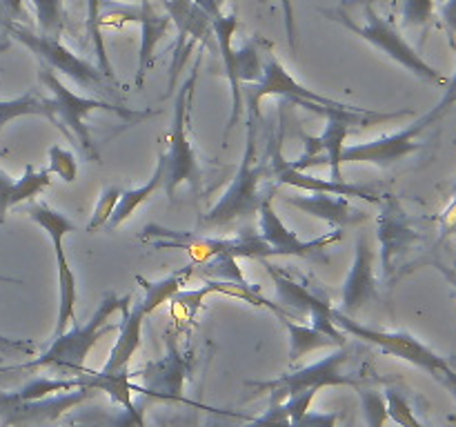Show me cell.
<instances>
[{"mask_svg":"<svg viewBox=\"0 0 456 427\" xmlns=\"http://www.w3.org/2000/svg\"><path fill=\"white\" fill-rule=\"evenodd\" d=\"M132 294L125 296H116V294H107L92 314V318L85 325L78 323V318L71 323L69 332H62L61 336H53L52 345L38 356V359L29 360V363L12 365V367H0V372H20V369H38V367H53L61 372H71L74 376L87 372L85 360H87L92 347L101 341L105 334L114 332L120 325H111L110 318L114 314L123 316L132 305Z\"/></svg>","mask_w":456,"mask_h":427,"instance_id":"1","label":"cell"},{"mask_svg":"<svg viewBox=\"0 0 456 427\" xmlns=\"http://www.w3.org/2000/svg\"><path fill=\"white\" fill-rule=\"evenodd\" d=\"M256 120L248 116V138H245V151L240 158L236 176L230 189L221 196L216 205L200 218V230H225L236 221H245L258 214L263 200L274 196L276 187L265 189V181L270 176V165L258 163L256 149Z\"/></svg>","mask_w":456,"mask_h":427,"instance_id":"2","label":"cell"},{"mask_svg":"<svg viewBox=\"0 0 456 427\" xmlns=\"http://www.w3.org/2000/svg\"><path fill=\"white\" fill-rule=\"evenodd\" d=\"M38 80L49 93L47 105H49V114H52V118L49 120H52L62 133H67V138H71L74 145L80 149V154H83L87 160H92V163H98V160H101V154H98L96 145H94L92 136H89L87 125H85V118H87L92 111H98V109L110 111V114L120 116V118L125 120H142L159 114V109L132 111L118 105H110V102L105 101H98V98L78 96V93L71 92L69 87H65L62 80L56 76V71H53L52 67L45 65V62H40Z\"/></svg>","mask_w":456,"mask_h":427,"instance_id":"3","label":"cell"},{"mask_svg":"<svg viewBox=\"0 0 456 427\" xmlns=\"http://www.w3.org/2000/svg\"><path fill=\"white\" fill-rule=\"evenodd\" d=\"M199 67L200 53L196 56L191 74L187 76V80L181 85L176 98H174V116L172 127H169L167 133V145L159 154V163L163 165V189L169 200H174V194H176V189L183 182H187L194 194L200 191L199 154H196L194 145H191L190 136H187V123H190V107L191 96H194L196 78H199Z\"/></svg>","mask_w":456,"mask_h":427,"instance_id":"4","label":"cell"},{"mask_svg":"<svg viewBox=\"0 0 456 427\" xmlns=\"http://www.w3.org/2000/svg\"><path fill=\"white\" fill-rule=\"evenodd\" d=\"M141 240H151L154 249H185L191 265H205L221 254H230L236 258H256V261H267L274 256L263 236L252 230L239 231L236 238H212L196 231H174L160 225H147L141 231Z\"/></svg>","mask_w":456,"mask_h":427,"instance_id":"5","label":"cell"},{"mask_svg":"<svg viewBox=\"0 0 456 427\" xmlns=\"http://www.w3.org/2000/svg\"><path fill=\"white\" fill-rule=\"evenodd\" d=\"M363 7H365L363 25L352 20V18L343 12V7L321 9V13L328 16L330 20L338 22L341 27H346L347 31L356 34L359 38H363L365 43H370L372 47H377L379 52L386 53L387 58H392V60L396 62V65L408 69L410 74H414L417 78L426 80V83H432V85H448V78H445L439 69H435L430 62L423 60L421 53H419L417 49H414L412 44H410L408 40L395 29L392 22L383 20V18L374 12L372 4H363Z\"/></svg>","mask_w":456,"mask_h":427,"instance_id":"6","label":"cell"},{"mask_svg":"<svg viewBox=\"0 0 456 427\" xmlns=\"http://www.w3.org/2000/svg\"><path fill=\"white\" fill-rule=\"evenodd\" d=\"M352 359V350L346 345L337 347L330 356L316 360V363L298 367L294 372L283 374L274 381L265 383H248L254 394H265L270 400H285L298 391H321L323 387L350 385L359 387L363 383L365 374L346 372V363Z\"/></svg>","mask_w":456,"mask_h":427,"instance_id":"7","label":"cell"},{"mask_svg":"<svg viewBox=\"0 0 456 427\" xmlns=\"http://www.w3.org/2000/svg\"><path fill=\"white\" fill-rule=\"evenodd\" d=\"M236 27H239L236 13H221V16L212 18L214 40H216L218 52H221L223 56L225 76L227 80H230L232 87V116L230 120H227L225 138L230 136L232 127H234V125L239 123L240 116H243V85L258 83L263 76V58L256 43L248 40V43L240 44L239 49L232 47V38H234Z\"/></svg>","mask_w":456,"mask_h":427,"instance_id":"8","label":"cell"},{"mask_svg":"<svg viewBox=\"0 0 456 427\" xmlns=\"http://www.w3.org/2000/svg\"><path fill=\"white\" fill-rule=\"evenodd\" d=\"M332 318H334V323H337V327L343 329L347 336L370 342V345L379 347L383 354L396 356V359L405 360V363L414 365V367L426 369L430 376L436 378L441 372H445V369L450 367V363L444 359V356L436 354L432 347H428L426 342H421L419 338H414L412 334L368 327V325H361L359 320H354L352 316L341 314L337 307H334Z\"/></svg>","mask_w":456,"mask_h":427,"instance_id":"9","label":"cell"},{"mask_svg":"<svg viewBox=\"0 0 456 427\" xmlns=\"http://www.w3.org/2000/svg\"><path fill=\"white\" fill-rule=\"evenodd\" d=\"M4 29L12 34V38H16L18 43L25 44L31 53H36V56L40 58V62L52 67L53 71L65 74L67 78H71L83 89H89V92H105L107 89L105 74H102L98 67H94L92 62L76 56L71 49H67L65 44L61 43V38L36 34V31L27 29V27L18 25V22L13 20L4 22Z\"/></svg>","mask_w":456,"mask_h":427,"instance_id":"10","label":"cell"},{"mask_svg":"<svg viewBox=\"0 0 456 427\" xmlns=\"http://www.w3.org/2000/svg\"><path fill=\"white\" fill-rule=\"evenodd\" d=\"M448 107H450L448 101H441L435 109L423 114L421 118L414 120V123L408 125V127L399 129V132L386 133V136L377 138V141L343 147L341 165L368 163V165H377V167H390V165L399 163V160H403L405 156H410L412 151L421 149L423 145L419 142L421 133L426 132L430 125H435L436 120L448 111Z\"/></svg>","mask_w":456,"mask_h":427,"instance_id":"11","label":"cell"},{"mask_svg":"<svg viewBox=\"0 0 456 427\" xmlns=\"http://www.w3.org/2000/svg\"><path fill=\"white\" fill-rule=\"evenodd\" d=\"M267 271L274 278L276 294H279L281 305L288 307L289 316H307L312 320V327L321 329L328 336H332L338 345H347V334L343 329L337 327L332 314L334 307L330 302V296L325 292H319V289L310 287V285L301 283V280L294 278L292 274H288L281 267L272 265V262L265 261Z\"/></svg>","mask_w":456,"mask_h":427,"instance_id":"12","label":"cell"},{"mask_svg":"<svg viewBox=\"0 0 456 427\" xmlns=\"http://www.w3.org/2000/svg\"><path fill=\"white\" fill-rule=\"evenodd\" d=\"M267 96H281L288 98V101L298 102V101H307V102H316V105H325V107H341L346 102H338L334 98L323 96V93H316L312 89L303 87L297 78H292L288 69L283 67V62L279 58H274L272 53H267V58L263 60V76L258 83L245 85L243 87V101L248 105V116L252 118H261V101Z\"/></svg>","mask_w":456,"mask_h":427,"instance_id":"13","label":"cell"},{"mask_svg":"<svg viewBox=\"0 0 456 427\" xmlns=\"http://www.w3.org/2000/svg\"><path fill=\"white\" fill-rule=\"evenodd\" d=\"M272 198L274 196H267L261 203V207H258V225H261L263 240L270 245L274 256H298L310 258V261L316 262H328L330 258L325 256V249L332 243H338L343 238V231L334 230L314 240H303L301 236H297L283 225L279 214L272 207Z\"/></svg>","mask_w":456,"mask_h":427,"instance_id":"14","label":"cell"},{"mask_svg":"<svg viewBox=\"0 0 456 427\" xmlns=\"http://www.w3.org/2000/svg\"><path fill=\"white\" fill-rule=\"evenodd\" d=\"M92 387H76V390L61 391V394L47 396L43 400H18L9 396V391H0V423L3 427L12 425H45L62 414L69 412L71 407L80 405L83 400L94 396Z\"/></svg>","mask_w":456,"mask_h":427,"instance_id":"15","label":"cell"},{"mask_svg":"<svg viewBox=\"0 0 456 427\" xmlns=\"http://www.w3.org/2000/svg\"><path fill=\"white\" fill-rule=\"evenodd\" d=\"M167 16L172 18V25L178 29L176 47H174V62L169 69V89H174L178 74L183 67L190 62L191 49L196 44H209L214 38L212 18L194 3V0H163Z\"/></svg>","mask_w":456,"mask_h":427,"instance_id":"16","label":"cell"},{"mask_svg":"<svg viewBox=\"0 0 456 427\" xmlns=\"http://www.w3.org/2000/svg\"><path fill=\"white\" fill-rule=\"evenodd\" d=\"M105 18H123L141 25V49H138V69H136V85L141 87L145 80L147 69L154 62L156 47L160 40L172 29V18L167 13H156L150 0H142L141 4H101V20Z\"/></svg>","mask_w":456,"mask_h":427,"instance_id":"17","label":"cell"},{"mask_svg":"<svg viewBox=\"0 0 456 427\" xmlns=\"http://www.w3.org/2000/svg\"><path fill=\"white\" fill-rule=\"evenodd\" d=\"M270 176L279 187L288 185L303 191H319V194H334L346 196V198H363L370 200V203H381V198L372 189H368V187L352 185V182L346 181H332V178H319L307 172H301V169H294L292 163L283 158L279 147L272 149Z\"/></svg>","mask_w":456,"mask_h":427,"instance_id":"18","label":"cell"},{"mask_svg":"<svg viewBox=\"0 0 456 427\" xmlns=\"http://www.w3.org/2000/svg\"><path fill=\"white\" fill-rule=\"evenodd\" d=\"M379 243H381V267L383 276H390L395 270V262L401 254L410 252L412 245L417 240H421V236L414 231L412 222H410L408 212L403 209V205L390 196L383 203V212L379 214Z\"/></svg>","mask_w":456,"mask_h":427,"instance_id":"19","label":"cell"},{"mask_svg":"<svg viewBox=\"0 0 456 427\" xmlns=\"http://www.w3.org/2000/svg\"><path fill=\"white\" fill-rule=\"evenodd\" d=\"M187 356L190 354H181L174 338H169V350L163 359L150 363L141 372L132 374V376L145 378V385H136L138 391H147V394L156 396L160 400H185L183 383H185L187 372L191 367Z\"/></svg>","mask_w":456,"mask_h":427,"instance_id":"20","label":"cell"},{"mask_svg":"<svg viewBox=\"0 0 456 427\" xmlns=\"http://www.w3.org/2000/svg\"><path fill=\"white\" fill-rule=\"evenodd\" d=\"M377 296L379 292L377 274H374V249L370 247L368 236H359L350 274H347L346 283H343L341 307H337V310L346 316H354L361 307L372 302Z\"/></svg>","mask_w":456,"mask_h":427,"instance_id":"21","label":"cell"},{"mask_svg":"<svg viewBox=\"0 0 456 427\" xmlns=\"http://www.w3.org/2000/svg\"><path fill=\"white\" fill-rule=\"evenodd\" d=\"M288 205L301 209L307 216H314L332 225L334 230H346V227H356L361 222L368 221V214L361 207L352 205L350 198L346 196L334 194H319V191H310V196H288Z\"/></svg>","mask_w":456,"mask_h":427,"instance_id":"22","label":"cell"},{"mask_svg":"<svg viewBox=\"0 0 456 427\" xmlns=\"http://www.w3.org/2000/svg\"><path fill=\"white\" fill-rule=\"evenodd\" d=\"M145 310H142L141 301L132 302L129 310L123 314L120 320V334L116 338L114 347L110 351V359L102 365L101 372L105 374H116V372H127L129 360L136 354V350L141 347V336H142V323H145Z\"/></svg>","mask_w":456,"mask_h":427,"instance_id":"23","label":"cell"},{"mask_svg":"<svg viewBox=\"0 0 456 427\" xmlns=\"http://www.w3.org/2000/svg\"><path fill=\"white\" fill-rule=\"evenodd\" d=\"M53 254L58 265V320L53 336H61L62 332H67V325L76 320V276L67 261L65 249H56Z\"/></svg>","mask_w":456,"mask_h":427,"instance_id":"24","label":"cell"},{"mask_svg":"<svg viewBox=\"0 0 456 427\" xmlns=\"http://www.w3.org/2000/svg\"><path fill=\"white\" fill-rule=\"evenodd\" d=\"M191 271H194V265L190 262V265H185L183 270L174 271V274L165 276V278L160 280H147L142 278V276H136V283L141 285L142 292H145V296H142L141 301L145 314L150 316L151 311L159 310L163 302H169V298H172L178 289H183V285L191 278Z\"/></svg>","mask_w":456,"mask_h":427,"instance_id":"25","label":"cell"},{"mask_svg":"<svg viewBox=\"0 0 456 427\" xmlns=\"http://www.w3.org/2000/svg\"><path fill=\"white\" fill-rule=\"evenodd\" d=\"M283 325L288 327L289 334V363H298L301 359H305L307 354L316 350H323V347H343L334 341L332 336H328L321 329L312 327V325L294 323L292 318H281Z\"/></svg>","mask_w":456,"mask_h":427,"instance_id":"26","label":"cell"},{"mask_svg":"<svg viewBox=\"0 0 456 427\" xmlns=\"http://www.w3.org/2000/svg\"><path fill=\"white\" fill-rule=\"evenodd\" d=\"M156 189H163V165H160L159 160H156L154 173H151V178L145 182V185L134 187V189H123L118 205H116L110 222H107V230H116V227L123 225V222L127 221V218L132 216V214L136 212V209L150 198V196L156 194Z\"/></svg>","mask_w":456,"mask_h":427,"instance_id":"27","label":"cell"},{"mask_svg":"<svg viewBox=\"0 0 456 427\" xmlns=\"http://www.w3.org/2000/svg\"><path fill=\"white\" fill-rule=\"evenodd\" d=\"M27 214H29V218L36 225H40L47 231V236L52 238L53 252H56V249H62V240H65L67 234L78 230L74 221H69V218L58 214L56 209H52L45 203H29L27 205Z\"/></svg>","mask_w":456,"mask_h":427,"instance_id":"28","label":"cell"},{"mask_svg":"<svg viewBox=\"0 0 456 427\" xmlns=\"http://www.w3.org/2000/svg\"><path fill=\"white\" fill-rule=\"evenodd\" d=\"M22 116H43V118H52L49 114L47 98L38 96L36 92H25L18 98H9V101H0V129L12 120L22 118Z\"/></svg>","mask_w":456,"mask_h":427,"instance_id":"29","label":"cell"},{"mask_svg":"<svg viewBox=\"0 0 456 427\" xmlns=\"http://www.w3.org/2000/svg\"><path fill=\"white\" fill-rule=\"evenodd\" d=\"M76 387H83V381H80V374L78 376H71V378H34V381L25 383L20 390L16 391H9V396L18 400H43L47 396L53 394H61V391H69L76 390Z\"/></svg>","mask_w":456,"mask_h":427,"instance_id":"30","label":"cell"},{"mask_svg":"<svg viewBox=\"0 0 456 427\" xmlns=\"http://www.w3.org/2000/svg\"><path fill=\"white\" fill-rule=\"evenodd\" d=\"M101 4H102V0H87V22H85V29H87L89 38H92L94 52H96V58H98V69L105 74L107 80H111V83H114L116 76H114V69H111L110 56H107L105 40H102Z\"/></svg>","mask_w":456,"mask_h":427,"instance_id":"31","label":"cell"},{"mask_svg":"<svg viewBox=\"0 0 456 427\" xmlns=\"http://www.w3.org/2000/svg\"><path fill=\"white\" fill-rule=\"evenodd\" d=\"M49 176H52V173H49L47 167L36 169L34 165H27L25 173H22L18 181H13L12 198H9L12 200V207L27 203V200H34L40 191L47 189V187L52 185V178Z\"/></svg>","mask_w":456,"mask_h":427,"instance_id":"32","label":"cell"},{"mask_svg":"<svg viewBox=\"0 0 456 427\" xmlns=\"http://www.w3.org/2000/svg\"><path fill=\"white\" fill-rule=\"evenodd\" d=\"M36 9L38 34L61 38L65 31V4L62 0H31Z\"/></svg>","mask_w":456,"mask_h":427,"instance_id":"33","label":"cell"},{"mask_svg":"<svg viewBox=\"0 0 456 427\" xmlns=\"http://www.w3.org/2000/svg\"><path fill=\"white\" fill-rule=\"evenodd\" d=\"M203 274L208 278L214 280H225V283H234L239 287H254L252 283H248L243 270L239 267V258L230 256V254H221V256H214L212 261H208L203 265Z\"/></svg>","mask_w":456,"mask_h":427,"instance_id":"34","label":"cell"},{"mask_svg":"<svg viewBox=\"0 0 456 427\" xmlns=\"http://www.w3.org/2000/svg\"><path fill=\"white\" fill-rule=\"evenodd\" d=\"M386 396V403H387V416L390 421H395L399 427H428L426 423L419 421V416L414 414L412 405H410L408 394L399 387H387L383 391Z\"/></svg>","mask_w":456,"mask_h":427,"instance_id":"35","label":"cell"},{"mask_svg":"<svg viewBox=\"0 0 456 427\" xmlns=\"http://www.w3.org/2000/svg\"><path fill=\"white\" fill-rule=\"evenodd\" d=\"M359 399L361 407H363L365 421H368V427H386L387 423V403L383 391L374 390V387H363L359 385Z\"/></svg>","mask_w":456,"mask_h":427,"instance_id":"36","label":"cell"},{"mask_svg":"<svg viewBox=\"0 0 456 427\" xmlns=\"http://www.w3.org/2000/svg\"><path fill=\"white\" fill-rule=\"evenodd\" d=\"M120 194H123V189L116 185L107 187L105 191H101V198H98L92 218H89V222H87V231H96V230H102V227H107V222H110L116 205H118Z\"/></svg>","mask_w":456,"mask_h":427,"instance_id":"37","label":"cell"},{"mask_svg":"<svg viewBox=\"0 0 456 427\" xmlns=\"http://www.w3.org/2000/svg\"><path fill=\"white\" fill-rule=\"evenodd\" d=\"M49 173H56L58 178H62L65 182H74L78 176V163H76V156L71 151L62 149L61 145L49 147Z\"/></svg>","mask_w":456,"mask_h":427,"instance_id":"38","label":"cell"},{"mask_svg":"<svg viewBox=\"0 0 456 427\" xmlns=\"http://www.w3.org/2000/svg\"><path fill=\"white\" fill-rule=\"evenodd\" d=\"M432 13H435V0H403V9H401L405 27L428 25Z\"/></svg>","mask_w":456,"mask_h":427,"instance_id":"39","label":"cell"},{"mask_svg":"<svg viewBox=\"0 0 456 427\" xmlns=\"http://www.w3.org/2000/svg\"><path fill=\"white\" fill-rule=\"evenodd\" d=\"M245 427H292V416H289L285 400H270L265 414Z\"/></svg>","mask_w":456,"mask_h":427,"instance_id":"40","label":"cell"},{"mask_svg":"<svg viewBox=\"0 0 456 427\" xmlns=\"http://www.w3.org/2000/svg\"><path fill=\"white\" fill-rule=\"evenodd\" d=\"M338 414H321L307 409L298 421L292 423V427H337Z\"/></svg>","mask_w":456,"mask_h":427,"instance_id":"41","label":"cell"},{"mask_svg":"<svg viewBox=\"0 0 456 427\" xmlns=\"http://www.w3.org/2000/svg\"><path fill=\"white\" fill-rule=\"evenodd\" d=\"M281 12L285 18V34H288V43L292 52H297V13H294V0H281Z\"/></svg>","mask_w":456,"mask_h":427,"instance_id":"42","label":"cell"},{"mask_svg":"<svg viewBox=\"0 0 456 427\" xmlns=\"http://www.w3.org/2000/svg\"><path fill=\"white\" fill-rule=\"evenodd\" d=\"M12 187H13V178L9 176L4 169H0V222H4L7 218L9 207H12Z\"/></svg>","mask_w":456,"mask_h":427,"instance_id":"43","label":"cell"},{"mask_svg":"<svg viewBox=\"0 0 456 427\" xmlns=\"http://www.w3.org/2000/svg\"><path fill=\"white\" fill-rule=\"evenodd\" d=\"M25 0H0V13H3V20H13L25 16V7H22Z\"/></svg>","mask_w":456,"mask_h":427,"instance_id":"44","label":"cell"},{"mask_svg":"<svg viewBox=\"0 0 456 427\" xmlns=\"http://www.w3.org/2000/svg\"><path fill=\"white\" fill-rule=\"evenodd\" d=\"M441 225H444L445 234H456V185L452 191V200L445 207V212L441 214Z\"/></svg>","mask_w":456,"mask_h":427,"instance_id":"45","label":"cell"},{"mask_svg":"<svg viewBox=\"0 0 456 427\" xmlns=\"http://www.w3.org/2000/svg\"><path fill=\"white\" fill-rule=\"evenodd\" d=\"M436 381H439L441 385H444L445 390H448L450 394H452L454 399H456V369L452 367V365H450V367L445 369V372H441L439 376H436Z\"/></svg>","mask_w":456,"mask_h":427,"instance_id":"46","label":"cell"},{"mask_svg":"<svg viewBox=\"0 0 456 427\" xmlns=\"http://www.w3.org/2000/svg\"><path fill=\"white\" fill-rule=\"evenodd\" d=\"M194 3L199 4V7L203 9L209 18H214V16H221L223 13V3H225V0H194Z\"/></svg>","mask_w":456,"mask_h":427,"instance_id":"47","label":"cell"},{"mask_svg":"<svg viewBox=\"0 0 456 427\" xmlns=\"http://www.w3.org/2000/svg\"><path fill=\"white\" fill-rule=\"evenodd\" d=\"M0 347H9V350H20V351H34L36 342L31 341H12V338H0Z\"/></svg>","mask_w":456,"mask_h":427,"instance_id":"48","label":"cell"},{"mask_svg":"<svg viewBox=\"0 0 456 427\" xmlns=\"http://www.w3.org/2000/svg\"><path fill=\"white\" fill-rule=\"evenodd\" d=\"M452 36L456 38V29L452 31ZM444 101H448L450 105H454V102H456V67H454V76H452V78H448V85H445Z\"/></svg>","mask_w":456,"mask_h":427,"instance_id":"49","label":"cell"},{"mask_svg":"<svg viewBox=\"0 0 456 427\" xmlns=\"http://www.w3.org/2000/svg\"><path fill=\"white\" fill-rule=\"evenodd\" d=\"M374 3H383V0H350V4H374Z\"/></svg>","mask_w":456,"mask_h":427,"instance_id":"50","label":"cell"},{"mask_svg":"<svg viewBox=\"0 0 456 427\" xmlns=\"http://www.w3.org/2000/svg\"><path fill=\"white\" fill-rule=\"evenodd\" d=\"M0 280H3V283H20L18 278H12V276H3V274H0Z\"/></svg>","mask_w":456,"mask_h":427,"instance_id":"51","label":"cell"},{"mask_svg":"<svg viewBox=\"0 0 456 427\" xmlns=\"http://www.w3.org/2000/svg\"><path fill=\"white\" fill-rule=\"evenodd\" d=\"M3 156H7V149H0V158H3Z\"/></svg>","mask_w":456,"mask_h":427,"instance_id":"52","label":"cell"}]
</instances>
